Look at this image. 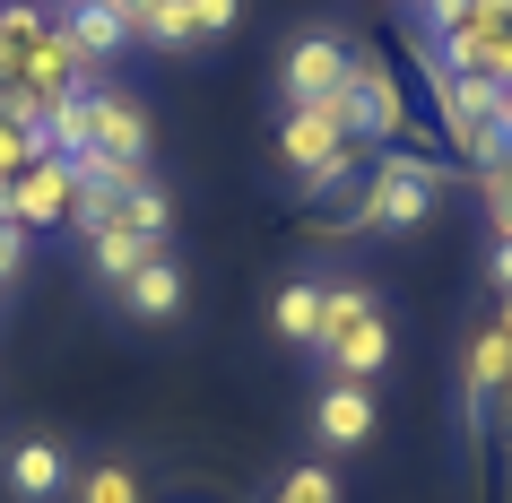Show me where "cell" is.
Segmentation results:
<instances>
[{"instance_id":"30bf717a","label":"cell","mask_w":512,"mask_h":503,"mask_svg":"<svg viewBox=\"0 0 512 503\" xmlns=\"http://www.w3.org/2000/svg\"><path fill=\"white\" fill-rule=\"evenodd\" d=\"M0 486L18 503H53V495H70V451L53 443V434H27V443L0 460Z\"/></svg>"},{"instance_id":"8fae6325","label":"cell","mask_w":512,"mask_h":503,"mask_svg":"<svg viewBox=\"0 0 512 503\" xmlns=\"http://www.w3.org/2000/svg\"><path fill=\"white\" fill-rule=\"evenodd\" d=\"M183 269H174V252H148V261L131 269V287H122V313L131 321H148V330H157V321H183Z\"/></svg>"},{"instance_id":"e0dca14e","label":"cell","mask_w":512,"mask_h":503,"mask_svg":"<svg viewBox=\"0 0 512 503\" xmlns=\"http://www.w3.org/2000/svg\"><path fill=\"white\" fill-rule=\"evenodd\" d=\"M35 157H44V122H27V113H9V105H0V191L18 183Z\"/></svg>"},{"instance_id":"ba28073f","label":"cell","mask_w":512,"mask_h":503,"mask_svg":"<svg viewBox=\"0 0 512 503\" xmlns=\"http://www.w3.org/2000/svg\"><path fill=\"white\" fill-rule=\"evenodd\" d=\"M61 44H70V53L87 61V70H105V61H122L139 44L131 35V18H122V9H105V0H61Z\"/></svg>"},{"instance_id":"7c38bea8","label":"cell","mask_w":512,"mask_h":503,"mask_svg":"<svg viewBox=\"0 0 512 503\" xmlns=\"http://www.w3.org/2000/svg\"><path fill=\"white\" fill-rule=\"evenodd\" d=\"M270 339L278 347H313L322 339V278H287L270 295Z\"/></svg>"},{"instance_id":"5b68a950","label":"cell","mask_w":512,"mask_h":503,"mask_svg":"<svg viewBox=\"0 0 512 503\" xmlns=\"http://www.w3.org/2000/svg\"><path fill=\"white\" fill-rule=\"evenodd\" d=\"M348 70H356V53H348V44H339L330 27L296 35V44H287V61H278L287 113H296V105H339V96H348Z\"/></svg>"},{"instance_id":"8992f818","label":"cell","mask_w":512,"mask_h":503,"mask_svg":"<svg viewBox=\"0 0 512 503\" xmlns=\"http://www.w3.org/2000/svg\"><path fill=\"white\" fill-rule=\"evenodd\" d=\"M504 391H512V330L486 321L478 339H469V356H460V425H469V443H478L486 417L504 408Z\"/></svg>"},{"instance_id":"2e32d148","label":"cell","mask_w":512,"mask_h":503,"mask_svg":"<svg viewBox=\"0 0 512 503\" xmlns=\"http://www.w3.org/2000/svg\"><path fill=\"white\" fill-rule=\"evenodd\" d=\"M148 252H165V243H148V235H87V269H96V287H131V269L148 261Z\"/></svg>"},{"instance_id":"7a4b0ae2","label":"cell","mask_w":512,"mask_h":503,"mask_svg":"<svg viewBox=\"0 0 512 503\" xmlns=\"http://www.w3.org/2000/svg\"><path fill=\"white\" fill-rule=\"evenodd\" d=\"M365 183H374V235H417L443 209V165L417 148H382Z\"/></svg>"},{"instance_id":"4fadbf2b","label":"cell","mask_w":512,"mask_h":503,"mask_svg":"<svg viewBox=\"0 0 512 503\" xmlns=\"http://www.w3.org/2000/svg\"><path fill=\"white\" fill-rule=\"evenodd\" d=\"M131 35H139V44H157V53H200V44H209V35H200V9H191V0H148Z\"/></svg>"},{"instance_id":"ffe728a7","label":"cell","mask_w":512,"mask_h":503,"mask_svg":"<svg viewBox=\"0 0 512 503\" xmlns=\"http://www.w3.org/2000/svg\"><path fill=\"white\" fill-rule=\"evenodd\" d=\"M486 278H495V295H512V235H495V252H486Z\"/></svg>"},{"instance_id":"5bb4252c","label":"cell","mask_w":512,"mask_h":503,"mask_svg":"<svg viewBox=\"0 0 512 503\" xmlns=\"http://www.w3.org/2000/svg\"><path fill=\"white\" fill-rule=\"evenodd\" d=\"M70 503H148V477L131 460H96V469H70Z\"/></svg>"},{"instance_id":"277c9868","label":"cell","mask_w":512,"mask_h":503,"mask_svg":"<svg viewBox=\"0 0 512 503\" xmlns=\"http://www.w3.org/2000/svg\"><path fill=\"white\" fill-rule=\"evenodd\" d=\"M348 131L365 139L374 157L408 139V96H400V79H391V61H374V53H356V70H348Z\"/></svg>"},{"instance_id":"6da1fadb","label":"cell","mask_w":512,"mask_h":503,"mask_svg":"<svg viewBox=\"0 0 512 503\" xmlns=\"http://www.w3.org/2000/svg\"><path fill=\"white\" fill-rule=\"evenodd\" d=\"M330 382H374L391 365V321H382L374 287H356V278H322V339H313Z\"/></svg>"},{"instance_id":"9c48e42d","label":"cell","mask_w":512,"mask_h":503,"mask_svg":"<svg viewBox=\"0 0 512 503\" xmlns=\"http://www.w3.org/2000/svg\"><path fill=\"white\" fill-rule=\"evenodd\" d=\"M374 382H322V399H313V434H322V451H356V443H374Z\"/></svg>"},{"instance_id":"3957f363","label":"cell","mask_w":512,"mask_h":503,"mask_svg":"<svg viewBox=\"0 0 512 503\" xmlns=\"http://www.w3.org/2000/svg\"><path fill=\"white\" fill-rule=\"evenodd\" d=\"M0 209H9V226H18V235H53V226H70V217H79V165L44 148L18 183L0 191Z\"/></svg>"},{"instance_id":"52a82bcc","label":"cell","mask_w":512,"mask_h":503,"mask_svg":"<svg viewBox=\"0 0 512 503\" xmlns=\"http://www.w3.org/2000/svg\"><path fill=\"white\" fill-rule=\"evenodd\" d=\"M148 148H157V122L131 87H96V148L87 157H113V165H139L148 174Z\"/></svg>"},{"instance_id":"603a6c76","label":"cell","mask_w":512,"mask_h":503,"mask_svg":"<svg viewBox=\"0 0 512 503\" xmlns=\"http://www.w3.org/2000/svg\"><path fill=\"white\" fill-rule=\"evenodd\" d=\"M0 235H9V209H0Z\"/></svg>"},{"instance_id":"ac0fdd59","label":"cell","mask_w":512,"mask_h":503,"mask_svg":"<svg viewBox=\"0 0 512 503\" xmlns=\"http://www.w3.org/2000/svg\"><path fill=\"white\" fill-rule=\"evenodd\" d=\"M270 503H339V469L330 460H304V469H287L270 486Z\"/></svg>"},{"instance_id":"7402d4cb","label":"cell","mask_w":512,"mask_h":503,"mask_svg":"<svg viewBox=\"0 0 512 503\" xmlns=\"http://www.w3.org/2000/svg\"><path fill=\"white\" fill-rule=\"evenodd\" d=\"M504 434H512V391H504Z\"/></svg>"},{"instance_id":"44dd1931","label":"cell","mask_w":512,"mask_h":503,"mask_svg":"<svg viewBox=\"0 0 512 503\" xmlns=\"http://www.w3.org/2000/svg\"><path fill=\"white\" fill-rule=\"evenodd\" d=\"M495 330H512V295H504V304H495Z\"/></svg>"},{"instance_id":"d6986e66","label":"cell","mask_w":512,"mask_h":503,"mask_svg":"<svg viewBox=\"0 0 512 503\" xmlns=\"http://www.w3.org/2000/svg\"><path fill=\"white\" fill-rule=\"evenodd\" d=\"M191 9H200V35H209V44H217V35H226V27L243 18V0H191Z\"/></svg>"},{"instance_id":"9a60e30c","label":"cell","mask_w":512,"mask_h":503,"mask_svg":"<svg viewBox=\"0 0 512 503\" xmlns=\"http://www.w3.org/2000/svg\"><path fill=\"white\" fill-rule=\"evenodd\" d=\"M44 148H53V157H70V165H79L87 148H96V87H87V96H70V105H53V113H44Z\"/></svg>"}]
</instances>
